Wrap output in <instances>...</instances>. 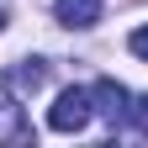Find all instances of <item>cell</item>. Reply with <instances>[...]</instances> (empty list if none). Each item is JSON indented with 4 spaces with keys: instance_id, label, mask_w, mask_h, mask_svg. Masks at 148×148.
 Here are the masks:
<instances>
[{
    "instance_id": "6da1fadb",
    "label": "cell",
    "mask_w": 148,
    "mask_h": 148,
    "mask_svg": "<svg viewBox=\"0 0 148 148\" xmlns=\"http://www.w3.org/2000/svg\"><path fill=\"white\" fill-rule=\"evenodd\" d=\"M90 116H95L90 90H64V95L53 101V111H48V127H53V132H79Z\"/></svg>"
},
{
    "instance_id": "7a4b0ae2",
    "label": "cell",
    "mask_w": 148,
    "mask_h": 148,
    "mask_svg": "<svg viewBox=\"0 0 148 148\" xmlns=\"http://www.w3.org/2000/svg\"><path fill=\"white\" fill-rule=\"evenodd\" d=\"M0 143H32V122L21 111V95L0 79Z\"/></svg>"
},
{
    "instance_id": "3957f363",
    "label": "cell",
    "mask_w": 148,
    "mask_h": 148,
    "mask_svg": "<svg viewBox=\"0 0 148 148\" xmlns=\"http://www.w3.org/2000/svg\"><path fill=\"white\" fill-rule=\"evenodd\" d=\"M127 101H132V95H127L116 79H95V85H90V106H95V116H106L111 127L127 122Z\"/></svg>"
},
{
    "instance_id": "277c9868",
    "label": "cell",
    "mask_w": 148,
    "mask_h": 148,
    "mask_svg": "<svg viewBox=\"0 0 148 148\" xmlns=\"http://www.w3.org/2000/svg\"><path fill=\"white\" fill-rule=\"evenodd\" d=\"M0 79H5L16 95H37V90L48 85V64H42V58H16L5 74H0Z\"/></svg>"
},
{
    "instance_id": "5b68a950",
    "label": "cell",
    "mask_w": 148,
    "mask_h": 148,
    "mask_svg": "<svg viewBox=\"0 0 148 148\" xmlns=\"http://www.w3.org/2000/svg\"><path fill=\"white\" fill-rule=\"evenodd\" d=\"M53 11H58L64 27H79V32L101 21V0H53Z\"/></svg>"
},
{
    "instance_id": "8992f818",
    "label": "cell",
    "mask_w": 148,
    "mask_h": 148,
    "mask_svg": "<svg viewBox=\"0 0 148 148\" xmlns=\"http://www.w3.org/2000/svg\"><path fill=\"white\" fill-rule=\"evenodd\" d=\"M127 127H138V132L148 138V95H138V101H127Z\"/></svg>"
},
{
    "instance_id": "52a82bcc",
    "label": "cell",
    "mask_w": 148,
    "mask_h": 148,
    "mask_svg": "<svg viewBox=\"0 0 148 148\" xmlns=\"http://www.w3.org/2000/svg\"><path fill=\"white\" fill-rule=\"evenodd\" d=\"M127 48H132V53H138V58H148V27H138L132 37H127Z\"/></svg>"
},
{
    "instance_id": "ba28073f",
    "label": "cell",
    "mask_w": 148,
    "mask_h": 148,
    "mask_svg": "<svg viewBox=\"0 0 148 148\" xmlns=\"http://www.w3.org/2000/svg\"><path fill=\"white\" fill-rule=\"evenodd\" d=\"M0 32H5V5H0Z\"/></svg>"
}]
</instances>
